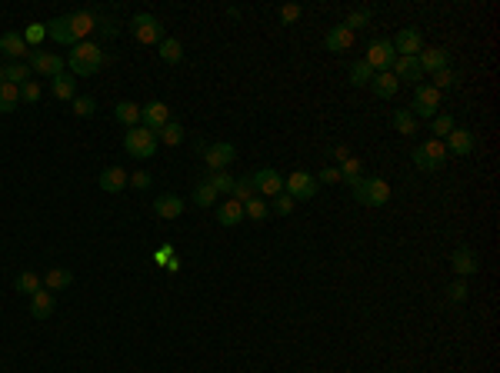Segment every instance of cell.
Wrapping results in <instances>:
<instances>
[{
	"label": "cell",
	"mask_w": 500,
	"mask_h": 373,
	"mask_svg": "<svg viewBox=\"0 0 500 373\" xmlns=\"http://www.w3.org/2000/svg\"><path fill=\"white\" fill-rule=\"evenodd\" d=\"M104 50L97 44H91V40H80V44H74V50H70V57H67V67H70V74L74 77H93L100 67H104Z\"/></svg>",
	"instance_id": "1"
},
{
	"label": "cell",
	"mask_w": 500,
	"mask_h": 373,
	"mask_svg": "<svg viewBox=\"0 0 500 373\" xmlns=\"http://www.w3.org/2000/svg\"><path fill=\"white\" fill-rule=\"evenodd\" d=\"M350 190L357 197V204H364V207H384L391 200V183L384 177H357L350 183Z\"/></svg>",
	"instance_id": "2"
},
{
	"label": "cell",
	"mask_w": 500,
	"mask_h": 373,
	"mask_svg": "<svg viewBox=\"0 0 500 373\" xmlns=\"http://www.w3.org/2000/svg\"><path fill=\"white\" fill-rule=\"evenodd\" d=\"M157 147H160V140H157V134L147 130V127H134V130L123 134V150H127L130 157H137V160H151L153 153H157Z\"/></svg>",
	"instance_id": "3"
},
{
	"label": "cell",
	"mask_w": 500,
	"mask_h": 373,
	"mask_svg": "<svg viewBox=\"0 0 500 373\" xmlns=\"http://www.w3.org/2000/svg\"><path fill=\"white\" fill-rule=\"evenodd\" d=\"M447 147H444V140H434V137H427L421 147L414 150V167L417 170H424V174H434V170H440V167L447 164Z\"/></svg>",
	"instance_id": "4"
},
{
	"label": "cell",
	"mask_w": 500,
	"mask_h": 373,
	"mask_svg": "<svg viewBox=\"0 0 500 373\" xmlns=\"http://www.w3.org/2000/svg\"><path fill=\"white\" fill-rule=\"evenodd\" d=\"M130 33H134L137 44H144V47L164 44V24H160L153 14H137L134 20H130Z\"/></svg>",
	"instance_id": "5"
},
{
	"label": "cell",
	"mask_w": 500,
	"mask_h": 373,
	"mask_svg": "<svg viewBox=\"0 0 500 373\" xmlns=\"http://www.w3.org/2000/svg\"><path fill=\"white\" fill-rule=\"evenodd\" d=\"M437 107H440V90L430 87V84H417L410 114H414V117H421V120H434L437 117Z\"/></svg>",
	"instance_id": "6"
},
{
	"label": "cell",
	"mask_w": 500,
	"mask_h": 373,
	"mask_svg": "<svg viewBox=\"0 0 500 373\" xmlns=\"http://www.w3.org/2000/svg\"><path fill=\"white\" fill-rule=\"evenodd\" d=\"M320 190V183L314 174H307V170H294L287 180H284V194L294 197V200H314Z\"/></svg>",
	"instance_id": "7"
},
{
	"label": "cell",
	"mask_w": 500,
	"mask_h": 373,
	"mask_svg": "<svg viewBox=\"0 0 500 373\" xmlns=\"http://www.w3.org/2000/svg\"><path fill=\"white\" fill-rule=\"evenodd\" d=\"M394 60H397V54H394V44H391V40H374V44L367 47L364 63L374 70V74L391 70V67H394Z\"/></svg>",
	"instance_id": "8"
},
{
	"label": "cell",
	"mask_w": 500,
	"mask_h": 373,
	"mask_svg": "<svg viewBox=\"0 0 500 373\" xmlns=\"http://www.w3.org/2000/svg\"><path fill=\"white\" fill-rule=\"evenodd\" d=\"M250 183H254L257 197H277V194H284V177H280L273 167H260V170H254V174H250Z\"/></svg>",
	"instance_id": "9"
},
{
	"label": "cell",
	"mask_w": 500,
	"mask_h": 373,
	"mask_svg": "<svg viewBox=\"0 0 500 373\" xmlns=\"http://www.w3.org/2000/svg\"><path fill=\"white\" fill-rule=\"evenodd\" d=\"M27 63H31V70H33V74L50 77V80L63 74V60L57 57V54H47V50H40V47L27 54Z\"/></svg>",
	"instance_id": "10"
},
{
	"label": "cell",
	"mask_w": 500,
	"mask_h": 373,
	"mask_svg": "<svg viewBox=\"0 0 500 373\" xmlns=\"http://www.w3.org/2000/svg\"><path fill=\"white\" fill-rule=\"evenodd\" d=\"M391 44H394L397 57H417V54L424 50V33H421L417 27H404L394 40H391Z\"/></svg>",
	"instance_id": "11"
},
{
	"label": "cell",
	"mask_w": 500,
	"mask_h": 373,
	"mask_svg": "<svg viewBox=\"0 0 500 373\" xmlns=\"http://www.w3.org/2000/svg\"><path fill=\"white\" fill-rule=\"evenodd\" d=\"M167 123H170V107H167L164 100H151V104L140 107V127H147V130L157 134Z\"/></svg>",
	"instance_id": "12"
},
{
	"label": "cell",
	"mask_w": 500,
	"mask_h": 373,
	"mask_svg": "<svg viewBox=\"0 0 500 373\" xmlns=\"http://www.w3.org/2000/svg\"><path fill=\"white\" fill-rule=\"evenodd\" d=\"M204 160L211 167V174H220V170H227L237 160V147L234 144H211V147L204 150Z\"/></svg>",
	"instance_id": "13"
},
{
	"label": "cell",
	"mask_w": 500,
	"mask_h": 373,
	"mask_svg": "<svg viewBox=\"0 0 500 373\" xmlns=\"http://www.w3.org/2000/svg\"><path fill=\"white\" fill-rule=\"evenodd\" d=\"M444 147H447V153H454V157H470V153H474V147H477V140H474V134H470V130L454 127V134L444 137Z\"/></svg>",
	"instance_id": "14"
},
{
	"label": "cell",
	"mask_w": 500,
	"mask_h": 373,
	"mask_svg": "<svg viewBox=\"0 0 500 373\" xmlns=\"http://www.w3.org/2000/svg\"><path fill=\"white\" fill-rule=\"evenodd\" d=\"M0 54L10 60V63H17V60L27 57L31 50H27V40H24V33H17V30L3 33V37H0Z\"/></svg>",
	"instance_id": "15"
},
{
	"label": "cell",
	"mask_w": 500,
	"mask_h": 373,
	"mask_svg": "<svg viewBox=\"0 0 500 373\" xmlns=\"http://www.w3.org/2000/svg\"><path fill=\"white\" fill-rule=\"evenodd\" d=\"M417 63H421L424 74H437L444 67H450V54H447L444 47H430V50H421V54H417Z\"/></svg>",
	"instance_id": "16"
},
{
	"label": "cell",
	"mask_w": 500,
	"mask_h": 373,
	"mask_svg": "<svg viewBox=\"0 0 500 373\" xmlns=\"http://www.w3.org/2000/svg\"><path fill=\"white\" fill-rule=\"evenodd\" d=\"M450 264H454V273H460V277L480 273V260H477V254L470 247H457L454 254H450Z\"/></svg>",
	"instance_id": "17"
},
{
	"label": "cell",
	"mask_w": 500,
	"mask_h": 373,
	"mask_svg": "<svg viewBox=\"0 0 500 373\" xmlns=\"http://www.w3.org/2000/svg\"><path fill=\"white\" fill-rule=\"evenodd\" d=\"M127 170L123 167H104L100 170V190H107V194H121V190H127Z\"/></svg>",
	"instance_id": "18"
},
{
	"label": "cell",
	"mask_w": 500,
	"mask_h": 373,
	"mask_svg": "<svg viewBox=\"0 0 500 373\" xmlns=\"http://www.w3.org/2000/svg\"><path fill=\"white\" fill-rule=\"evenodd\" d=\"M54 307H57V300H54V294L44 290V287L31 297V317L33 320H50V317H54Z\"/></svg>",
	"instance_id": "19"
},
{
	"label": "cell",
	"mask_w": 500,
	"mask_h": 373,
	"mask_svg": "<svg viewBox=\"0 0 500 373\" xmlns=\"http://www.w3.org/2000/svg\"><path fill=\"white\" fill-rule=\"evenodd\" d=\"M153 210H157V217L160 220H177L183 213V200L177 194H160L153 200Z\"/></svg>",
	"instance_id": "20"
},
{
	"label": "cell",
	"mask_w": 500,
	"mask_h": 373,
	"mask_svg": "<svg viewBox=\"0 0 500 373\" xmlns=\"http://www.w3.org/2000/svg\"><path fill=\"white\" fill-rule=\"evenodd\" d=\"M67 20H70V30H74L77 44H80V40H84L93 27H97V14H93V10H77V14H67Z\"/></svg>",
	"instance_id": "21"
},
{
	"label": "cell",
	"mask_w": 500,
	"mask_h": 373,
	"mask_svg": "<svg viewBox=\"0 0 500 373\" xmlns=\"http://www.w3.org/2000/svg\"><path fill=\"white\" fill-rule=\"evenodd\" d=\"M47 37H54V44H67V47L77 44V37H74V30H70V20H67V17H54V20L47 24Z\"/></svg>",
	"instance_id": "22"
},
{
	"label": "cell",
	"mask_w": 500,
	"mask_h": 373,
	"mask_svg": "<svg viewBox=\"0 0 500 373\" xmlns=\"http://www.w3.org/2000/svg\"><path fill=\"white\" fill-rule=\"evenodd\" d=\"M391 74H394L397 80H424V70H421L417 57H397L394 67H391Z\"/></svg>",
	"instance_id": "23"
},
{
	"label": "cell",
	"mask_w": 500,
	"mask_h": 373,
	"mask_svg": "<svg viewBox=\"0 0 500 373\" xmlns=\"http://www.w3.org/2000/svg\"><path fill=\"white\" fill-rule=\"evenodd\" d=\"M370 87H374V93H377L380 100H391L397 90H400V80H397V77L391 74V70H384V74H374Z\"/></svg>",
	"instance_id": "24"
},
{
	"label": "cell",
	"mask_w": 500,
	"mask_h": 373,
	"mask_svg": "<svg viewBox=\"0 0 500 373\" xmlns=\"http://www.w3.org/2000/svg\"><path fill=\"white\" fill-rule=\"evenodd\" d=\"M74 284V273L67 267H50L44 277V290H50V294H57V290H67V287Z\"/></svg>",
	"instance_id": "25"
},
{
	"label": "cell",
	"mask_w": 500,
	"mask_h": 373,
	"mask_svg": "<svg viewBox=\"0 0 500 373\" xmlns=\"http://www.w3.org/2000/svg\"><path fill=\"white\" fill-rule=\"evenodd\" d=\"M350 44H354V33H350L344 24H340V27H333V30H327V37H324V47H327L331 54H340V50H347Z\"/></svg>",
	"instance_id": "26"
},
{
	"label": "cell",
	"mask_w": 500,
	"mask_h": 373,
	"mask_svg": "<svg viewBox=\"0 0 500 373\" xmlns=\"http://www.w3.org/2000/svg\"><path fill=\"white\" fill-rule=\"evenodd\" d=\"M241 220H243V204L227 200V204H220V207H217V224L220 227H237Z\"/></svg>",
	"instance_id": "27"
},
{
	"label": "cell",
	"mask_w": 500,
	"mask_h": 373,
	"mask_svg": "<svg viewBox=\"0 0 500 373\" xmlns=\"http://www.w3.org/2000/svg\"><path fill=\"white\" fill-rule=\"evenodd\" d=\"M114 117L121 120L127 130H134V127H140V107L130 104V100H121V104L114 107Z\"/></svg>",
	"instance_id": "28"
},
{
	"label": "cell",
	"mask_w": 500,
	"mask_h": 373,
	"mask_svg": "<svg viewBox=\"0 0 500 373\" xmlns=\"http://www.w3.org/2000/svg\"><path fill=\"white\" fill-rule=\"evenodd\" d=\"M183 137H187V130H183V123H177V120H170L167 127H160V130H157V140H160V144H167V147H181Z\"/></svg>",
	"instance_id": "29"
},
{
	"label": "cell",
	"mask_w": 500,
	"mask_h": 373,
	"mask_svg": "<svg viewBox=\"0 0 500 373\" xmlns=\"http://www.w3.org/2000/svg\"><path fill=\"white\" fill-rule=\"evenodd\" d=\"M54 97H57V100H74V97H77V80H74V74L54 77Z\"/></svg>",
	"instance_id": "30"
},
{
	"label": "cell",
	"mask_w": 500,
	"mask_h": 373,
	"mask_svg": "<svg viewBox=\"0 0 500 373\" xmlns=\"http://www.w3.org/2000/svg\"><path fill=\"white\" fill-rule=\"evenodd\" d=\"M31 63H24V60H17V63H10V67H3V77H7V84H14V87H20V84H27L31 80Z\"/></svg>",
	"instance_id": "31"
},
{
	"label": "cell",
	"mask_w": 500,
	"mask_h": 373,
	"mask_svg": "<svg viewBox=\"0 0 500 373\" xmlns=\"http://www.w3.org/2000/svg\"><path fill=\"white\" fill-rule=\"evenodd\" d=\"M17 104H20V87L0 84V114H14Z\"/></svg>",
	"instance_id": "32"
},
{
	"label": "cell",
	"mask_w": 500,
	"mask_h": 373,
	"mask_svg": "<svg viewBox=\"0 0 500 373\" xmlns=\"http://www.w3.org/2000/svg\"><path fill=\"white\" fill-rule=\"evenodd\" d=\"M391 123H394V130H397V134H404V137L417 134V117H414L410 110H394V117H391Z\"/></svg>",
	"instance_id": "33"
},
{
	"label": "cell",
	"mask_w": 500,
	"mask_h": 373,
	"mask_svg": "<svg viewBox=\"0 0 500 373\" xmlns=\"http://www.w3.org/2000/svg\"><path fill=\"white\" fill-rule=\"evenodd\" d=\"M160 60L164 63H181L183 60V44L177 37H164V44H160Z\"/></svg>",
	"instance_id": "34"
},
{
	"label": "cell",
	"mask_w": 500,
	"mask_h": 373,
	"mask_svg": "<svg viewBox=\"0 0 500 373\" xmlns=\"http://www.w3.org/2000/svg\"><path fill=\"white\" fill-rule=\"evenodd\" d=\"M347 80L354 84V87H367V84L374 80V70L367 67L364 60H354V63H350V74H347Z\"/></svg>",
	"instance_id": "35"
},
{
	"label": "cell",
	"mask_w": 500,
	"mask_h": 373,
	"mask_svg": "<svg viewBox=\"0 0 500 373\" xmlns=\"http://www.w3.org/2000/svg\"><path fill=\"white\" fill-rule=\"evenodd\" d=\"M14 287H17V294H27V297H33V294L40 290V277H37L33 270H24V273H17Z\"/></svg>",
	"instance_id": "36"
},
{
	"label": "cell",
	"mask_w": 500,
	"mask_h": 373,
	"mask_svg": "<svg viewBox=\"0 0 500 373\" xmlns=\"http://www.w3.org/2000/svg\"><path fill=\"white\" fill-rule=\"evenodd\" d=\"M217 190H213L211 187V180H200L197 187H194V204H197V207H213V204H217Z\"/></svg>",
	"instance_id": "37"
},
{
	"label": "cell",
	"mask_w": 500,
	"mask_h": 373,
	"mask_svg": "<svg viewBox=\"0 0 500 373\" xmlns=\"http://www.w3.org/2000/svg\"><path fill=\"white\" fill-rule=\"evenodd\" d=\"M430 134H434V140L450 137L454 134V117H450V114H437V117L430 120Z\"/></svg>",
	"instance_id": "38"
},
{
	"label": "cell",
	"mask_w": 500,
	"mask_h": 373,
	"mask_svg": "<svg viewBox=\"0 0 500 373\" xmlns=\"http://www.w3.org/2000/svg\"><path fill=\"white\" fill-rule=\"evenodd\" d=\"M254 197H257V190H254V183H250V177L234 180V190H230V200H237V204H247V200H254Z\"/></svg>",
	"instance_id": "39"
},
{
	"label": "cell",
	"mask_w": 500,
	"mask_h": 373,
	"mask_svg": "<svg viewBox=\"0 0 500 373\" xmlns=\"http://www.w3.org/2000/svg\"><path fill=\"white\" fill-rule=\"evenodd\" d=\"M267 213H271V207H267L264 197H254V200L243 204V217H250V220H267Z\"/></svg>",
	"instance_id": "40"
},
{
	"label": "cell",
	"mask_w": 500,
	"mask_h": 373,
	"mask_svg": "<svg viewBox=\"0 0 500 373\" xmlns=\"http://www.w3.org/2000/svg\"><path fill=\"white\" fill-rule=\"evenodd\" d=\"M337 170H340V180H347V187H350L354 180L361 177V160L347 153V157H340V167H337Z\"/></svg>",
	"instance_id": "41"
},
{
	"label": "cell",
	"mask_w": 500,
	"mask_h": 373,
	"mask_svg": "<svg viewBox=\"0 0 500 373\" xmlns=\"http://www.w3.org/2000/svg\"><path fill=\"white\" fill-rule=\"evenodd\" d=\"M374 20V10H367V7H361V10H354V14H347V20H344V27L354 33V30H361V27H367Z\"/></svg>",
	"instance_id": "42"
},
{
	"label": "cell",
	"mask_w": 500,
	"mask_h": 373,
	"mask_svg": "<svg viewBox=\"0 0 500 373\" xmlns=\"http://www.w3.org/2000/svg\"><path fill=\"white\" fill-rule=\"evenodd\" d=\"M207 180H211V187L217 190V194H230V190H234V180H237V177H230L227 170H220V174H211Z\"/></svg>",
	"instance_id": "43"
},
{
	"label": "cell",
	"mask_w": 500,
	"mask_h": 373,
	"mask_svg": "<svg viewBox=\"0 0 500 373\" xmlns=\"http://www.w3.org/2000/svg\"><path fill=\"white\" fill-rule=\"evenodd\" d=\"M457 80H460V77H457V70L444 67V70H437V74H434V84H430V87L447 90V87H457Z\"/></svg>",
	"instance_id": "44"
},
{
	"label": "cell",
	"mask_w": 500,
	"mask_h": 373,
	"mask_svg": "<svg viewBox=\"0 0 500 373\" xmlns=\"http://www.w3.org/2000/svg\"><path fill=\"white\" fill-rule=\"evenodd\" d=\"M74 114L77 117H93V114H97L93 97H74Z\"/></svg>",
	"instance_id": "45"
},
{
	"label": "cell",
	"mask_w": 500,
	"mask_h": 373,
	"mask_svg": "<svg viewBox=\"0 0 500 373\" xmlns=\"http://www.w3.org/2000/svg\"><path fill=\"white\" fill-rule=\"evenodd\" d=\"M467 280H454V284L447 287V300H450V303H464V300H467Z\"/></svg>",
	"instance_id": "46"
},
{
	"label": "cell",
	"mask_w": 500,
	"mask_h": 373,
	"mask_svg": "<svg viewBox=\"0 0 500 373\" xmlns=\"http://www.w3.org/2000/svg\"><path fill=\"white\" fill-rule=\"evenodd\" d=\"M153 183V177L147 174V170H134L130 177H127V187H134V190H147Z\"/></svg>",
	"instance_id": "47"
},
{
	"label": "cell",
	"mask_w": 500,
	"mask_h": 373,
	"mask_svg": "<svg viewBox=\"0 0 500 373\" xmlns=\"http://www.w3.org/2000/svg\"><path fill=\"white\" fill-rule=\"evenodd\" d=\"M20 100H27V104H37V100H40V84H37V80H27V84H20Z\"/></svg>",
	"instance_id": "48"
},
{
	"label": "cell",
	"mask_w": 500,
	"mask_h": 373,
	"mask_svg": "<svg viewBox=\"0 0 500 373\" xmlns=\"http://www.w3.org/2000/svg\"><path fill=\"white\" fill-rule=\"evenodd\" d=\"M44 37H47V24H31V27H27V33H24V40H27L31 47H37Z\"/></svg>",
	"instance_id": "49"
},
{
	"label": "cell",
	"mask_w": 500,
	"mask_h": 373,
	"mask_svg": "<svg viewBox=\"0 0 500 373\" xmlns=\"http://www.w3.org/2000/svg\"><path fill=\"white\" fill-rule=\"evenodd\" d=\"M273 213H280V217L294 213V197H287V194H277V197H273Z\"/></svg>",
	"instance_id": "50"
},
{
	"label": "cell",
	"mask_w": 500,
	"mask_h": 373,
	"mask_svg": "<svg viewBox=\"0 0 500 373\" xmlns=\"http://www.w3.org/2000/svg\"><path fill=\"white\" fill-rule=\"evenodd\" d=\"M301 14H303V10L297 7V3H284V7H280V20H284L287 27H290V24H297V20H301Z\"/></svg>",
	"instance_id": "51"
},
{
	"label": "cell",
	"mask_w": 500,
	"mask_h": 373,
	"mask_svg": "<svg viewBox=\"0 0 500 373\" xmlns=\"http://www.w3.org/2000/svg\"><path fill=\"white\" fill-rule=\"evenodd\" d=\"M317 183H340V170L337 167H320Z\"/></svg>",
	"instance_id": "52"
},
{
	"label": "cell",
	"mask_w": 500,
	"mask_h": 373,
	"mask_svg": "<svg viewBox=\"0 0 500 373\" xmlns=\"http://www.w3.org/2000/svg\"><path fill=\"white\" fill-rule=\"evenodd\" d=\"M97 27L104 30L107 37H117V24H114V20H97Z\"/></svg>",
	"instance_id": "53"
},
{
	"label": "cell",
	"mask_w": 500,
	"mask_h": 373,
	"mask_svg": "<svg viewBox=\"0 0 500 373\" xmlns=\"http://www.w3.org/2000/svg\"><path fill=\"white\" fill-rule=\"evenodd\" d=\"M170 254H174V250H170V247H160V250H157V254H153V260H157V264H160V267H164L167 260H170Z\"/></svg>",
	"instance_id": "54"
},
{
	"label": "cell",
	"mask_w": 500,
	"mask_h": 373,
	"mask_svg": "<svg viewBox=\"0 0 500 373\" xmlns=\"http://www.w3.org/2000/svg\"><path fill=\"white\" fill-rule=\"evenodd\" d=\"M164 267L170 270V273H177V270H181V260H177V257H170V260H167Z\"/></svg>",
	"instance_id": "55"
}]
</instances>
